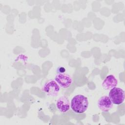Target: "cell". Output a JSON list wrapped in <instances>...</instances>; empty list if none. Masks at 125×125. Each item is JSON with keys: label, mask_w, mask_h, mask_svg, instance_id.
I'll return each instance as SVG.
<instances>
[{"label": "cell", "mask_w": 125, "mask_h": 125, "mask_svg": "<svg viewBox=\"0 0 125 125\" xmlns=\"http://www.w3.org/2000/svg\"><path fill=\"white\" fill-rule=\"evenodd\" d=\"M89 103L87 98L82 95H77L71 101V108L76 113L81 114L87 109Z\"/></svg>", "instance_id": "1"}, {"label": "cell", "mask_w": 125, "mask_h": 125, "mask_svg": "<svg viewBox=\"0 0 125 125\" xmlns=\"http://www.w3.org/2000/svg\"><path fill=\"white\" fill-rule=\"evenodd\" d=\"M108 97L113 104H121L125 99V92L122 88L115 87L110 89Z\"/></svg>", "instance_id": "2"}, {"label": "cell", "mask_w": 125, "mask_h": 125, "mask_svg": "<svg viewBox=\"0 0 125 125\" xmlns=\"http://www.w3.org/2000/svg\"><path fill=\"white\" fill-rule=\"evenodd\" d=\"M42 90L48 96L54 97L58 95L60 90V86L55 80H51L47 81L43 85Z\"/></svg>", "instance_id": "3"}, {"label": "cell", "mask_w": 125, "mask_h": 125, "mask_svg": "<svg viewBox=\"0 0 125 125\" xmlns=\"http://www.w3.org/2000/svg\"><path fill=\"white\" fill-rule=\"evenodd\" d=\"M55 81L62 88L69 87L72 83L71 77L64 73H58L55 77Z\"/></svg>", "instance_id": "4"}, {"label": "cell", "mask_w": 125, "mask_h": 125, "mask_svg": "<svg viewBox=\"0 0 125 125\" xmlns=\"http://www.w3.org/2000/svg\"><path fill=\"white\" fill-rule=\"evenodd\" d=\"M98 106L101 111L107 112L112 108L113 104L108 96H103L99 99Z\"/></svg>", "instance_id": "5"}, {"label": "cell", "mask_w": 125, "mask_h": 125, "mask_svg": "<svg viewBox=\"0 0 125 125\" xmlns=\"http://www.w3.org/2000/svg\"><path fill=\"white\" fill-rule=\"evenodd\" d=\"M56 105L61 112L65 113L68 111L70 108V102L67 97L62 96L57 100Z\"/></svg>", "instance_id": "6"}, {"label": "cell", "mask_w": 125, "mask_h": 125, "mask_svg": "<svg viewBox=\"0 0 125 125\" xmlns=\"http://www.w3.org/2000/svg\"><path fill=\"white\" fill-rule=\"evenodd\" d=\"M118 84V81L112 75L107 76L102 83L103 88L106 90H110L116 87Z\"/></svg>", "instance_id": "7"}]
</instances>
